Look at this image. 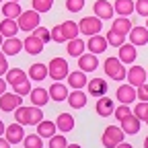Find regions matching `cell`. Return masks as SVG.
<instances>
[{"label": "cell", "mask_w": 148, "mask_h": 148, "mask_svg": "<svg viewBox=\"0 0 148 148\" xmlns=\"http://www.w3.org/2000/svg\"><path fill=\"white\" fill-rule=\"evenodd\" d=\"M103 70L109 78H113V80H123L127 76V70L123 66V62L119 58H107L105 64H103Z\"/></svg>", "instance_id": "6da1fadb"}, {"label": "cell", "mask_w": 148, "mask_h": 148, "mask_svg": "<svg viewBox=\"0 0 148 148\" xmlns=\"http://www.w3.org/2000/svg\"><path fill=\"white\" fill-rule=\"evenodd\" d=\"M123 136H125V132L121 130V125H109L105 132H103L101 142H103L105 148H115L117 144L123 142Z\"/></svg>", "instance_id": "7a4b0ae2"}, {"label": "cell", "mask_w": 148, "mask_h": 148, "mask_svg": "<svg viewBox=\"0 0 148 148\" xmlns=\"http://www.w3.org/2000/svg\"><path fill=\"white\" fill-rule=\"evenodd\" d=\"M39 14H41V12H37L35 8L23 10V14L16 18V23H18V27H21V31H35L37 27H39V23H41Z\"/></svg>", "instance_id": "3957f363"}, {"label": "cell", "mask_w": 148, "mask_h": 148, "mask_svg": "<svg viewBox=\"0 0 148 148\" xmlns=\"http://www.w3.org/2000/svg\"><path fill=\"white\" fill-rule=\"evenodd\" d=\"M47 70H49V76H51L53 80H64V78H68V74H70L68 62H66L64 58H53V60L47 64Z\"/></svg>", "instance_id": "277c9868"}, {"label": "cell", "mask_w": 148, "mask_h": 148, "mask_svg": "<svg viewBox=\"0 0 148 148\" xmlns=\"http://www.w3.org/2000/svg\"><path fill=\"white\" fill-rule=\"evenodd\" d=\"M80 33L86 35V37H92V35H99V31L103 29V23H101V18L99 16H84L80 18Z\"/></svg>", "instance_id": "5b68a950"}, {"label": "cell", "mask_w": 148, "mask_h": 148, "mask_svg": "<svg viewBox=\"0 0 148 148\" xmlns=\"http://www.w3.org/2000/svg\"><path fill=\"white\" fill-rule=\"evenodd\" d=\"M115 97H117V101L119 103H123V105H132L136 99H138V90H136V86H132V84H121L117 90H115Z\"/></svg>", "instance_id": "8992f818"}, {"label": "cell", "mask_w": 148, "mask_h": 148, "mask_svg": "<svg viewBox=\"0 0 148 148\" xmlns=\"http://www.w3.org/2000/svg\"><path fill=\"white\" fill-rule=\"evenodd\" d=\"M92 10H95V16H99L101 21H109L115 14V6L109 2V0H97L92 4Z\"/></svg>", "instance_id": "52a82bcc"}, {"label": "cell", "mask_w": 148, "mask_h": 148, "mask_svg": "<svg viewBox=\"0 0 148 148\" xmlns=\"http://www.w3.org/2000/svg\"><path fill=\"white\" fill-rule=\"evenodd\" d=\"M23 105V99L21 95H16V92H4V95H0V109L2 111H14L16 107Z\"/></svg>", "instance_id": "ba28073f"}, {"label": "cell", "mask_w": 148, "mask_h": 148, "mask_svg": "<svg viewBox=\"0 0 148 148\" xmlns=\"http://www.w3.org/2000/svg\"><path fill=\"white\" fill-rule=\"evenodd\" d=\"M127 82L130 84H132V86H140V84H144L146 80H148V74H146V70L142 68V66H132V68H130L127 70Z\"/></svg>", "instance_id": "9c48e42d"}, {"label": "cell", "mask_w": 148, "mask_h": 148, "mask_svg": "<svg viewBox=\"0 0 148 148\" xmlns=\"http://www.w3.org/2000/svg\"><path fill=\"white\" fill-rule=\"evenodd\" d=\"M99 68V58H97V53H82L80 58H78V70L82 72H95Z\"/></svg>", "instance_id": "30bf717a"}, {"label": "cell", "mask_w": 148, "mask_h": 148, "mask_svg": "<svg viewBox=\"0 0 148 148\" xmlns=\"http://www.w3.org/2000/svg\"><path fill=\"white\" fill-rule=\"evenodd\" d=\"M127 37H130V43H134L136 47L138 45H146L148 43V29L142 27V25H134Z\"/></svg>", "instance_id": "8fae6325"}, {"label": "cell", "mask_w": 148, "mask_h": 148, "mask_svg": "<svg viewBox=\"0 0 148 148\" xmlns=\"http://www.w3.org/2000/svg\"><path fill=\"white\" fill-rule=\"evenodd\" d=\"M49 90V97L56 101V103H62V101H68V95H70V90L66 84H62L60 80H53V84L47 88Z\"/></svg>", "instance_id": "7c38bea8"}, {"label": "cell", "mask_w": 148, "mask_h": 148, "mask_svg": "<svg viewBox=\"0 0 148 148\" xmlns=\"http://www.w3.org/2000/svg\"><path fill=\"white\" fill-rule=\"evenodd\" d=\"M4 138L10 142V144H18V142H23L25 140V130H23V125L21 123H10L8 127H6V132H4Z\"/></svg>", "instance_id": "4fadbf2b"}, {"label": "cell", "mask_w": 148, "mask_h": 148, "mask_svg": "<svg viewBox=\"0 0 148 148\" xmlns=\"http://www.w3.org/2000/svg\"><path fill=\"white\" fill-rule=\"evenodd\" d=\"M66 80H68V86H70L72 90L84 88V86L88 84V80H86V72H82V70H74V72H70Z\"/></svg>", "instance_id": "5bb4252c"}, {"label": "cell", "mask_w": 148, "mask_h": 148, "mask_svg": "<svg viewBox=\"0 0 148 148\" xmlns=\"http://www.w3.org/2000/svg\"><path fill=\"white\" fill-rule=\"evenodd\" d=\"M107 45H109V41H107V37H101V35H92L90 39L86 41V49L90 51V53H103L105 49H107Z\"/></svg>", "instance_id": "9a60e30c"}, {"label": "cell", "mask_w": 148, "mask_h": 148, "mask_svg": "<svg viewBox=\"0 0 148 148\" xmlns=\"http://www.w3.org/2000/svg\"><path fill=\"white\" fill-rule=\"evenodd\" d=\"M23 45H25V51H27L29 56H39V53L43 51V45H45V43L39 39V37H35V35H29V37H25Z\"/></svg>", "instance_id": "2e32d148"}, {"label": "cell", "mask_w": 148, "mask_h": 148, "mask_svg": "<svg viewBox=\"0 0 148 148\" xmlns=\"http://www.w3.org/2000/svg\"><path fill=\"white\" fill-rule=\"evenodd\" d=\"M29 78L31 80H37V82H41L43 78H47L49 76V70H47V66L45 64H41V62H35V64H31L29 66Z\"/></svg>", "instance_id": "e0dca14e"}, {"label": "cell", "mask_w": 148, "mask_h": 148, "mask_svg": "<svg viewBox=\"0 0 148 148\" xmlns=\"http://www.w3.org/2000/svg\"><path fill=\"white\" fill-rule=\"evenodd\" d=\"M29 97H31V105H35V107H45L47 101L51 99L49 97V90L47 88H41V86L39 88H33Z\"/></svg>", "instance_id": "ac0fdd59"}, {"label": "cell", "mask_w": 148, "mask_h": 148, "mask_svg": "<svg viewBox=\"0 0 148 148\" xmlns=\"http://www.w3.org/2000/svg\"><path fill=\"white\" fill-rule=\"evenodd\" d=\"M113 111H115V107H113V99H109L107 95L99 97V101H97V115H101V117H109V115H113Z\"/></svg>", "instance_id": "d6986e66"}, {"label": "cell", "mask_w": 148, "mask_h": 148, "mask_svg": "<svg viewBox=\"0 0 148 148\" xmlns=\"http://www.w3.org/2000/svg\"><path fill=\"white\" fill-rule=\"evenodd\" d=\"M86 90L90 92V97H103L107 92V82L103 78H90L86 84Z\"/></svg>", "instance_id": "ffe728a7"}, {"label": "cell", "mask_w": 148, "mask_h": 148, "mask_svg": "<svg viewBox=\"0 0 148 148\" xmlns=\"http://www.w3.org/2000/svg\"><path fill=\"white\" fill-rule=\"evenodd\" d=\"M132 27H134V23L130 21V16H117L115 21H113V25H111V29H113L115 33H119V35H130V31H132Z\"/></svg>", "instance_id": "44dd1931"}, {"label": "cell", "mask_w": 148, "mask_h": 148, "mask_svg": "<svg viewBox=\"0 0 148 148\" xmlns=\"http://www.w3.org/2000/svg\"><path fill=\"white\" fill-rule=\"evenodd\" d=\"M121 123V130H123V132H125V136H134V134H138L140 132V119L132 113V115H130V117H125L123 121H119Z\"/></svg>", "instance_id": "7402d4cb"}, {"label": "cell", "mask_w": 148, "mask_h": 148, "mask_svg": "<svg viewBox=\"0 0 148 148\" xmlns=\"http://www.w3.org/2000/svg\"><path fill=\"white\" fill-rule=\"evenodd\" d=\"M68 105L74 107V109H82L86 105V92L82 88H76V90H70L68 95Z\"/></svg>", "instance_id": "603a6c76"}, {"label": "cell", "mask_w": 148, "mask_h": 148, "mask_svg": "<svg viewBox=\"0 0 148 148\" xmlns=\"http://www.w3.org/2000/svg\"><path fill=\"white\" fill-rule=\"evenodd\" d=\"M18 31H21V27H18V23L14 21V18H4V21L0 23V33L4 35V39H8V37H16Z\"/></svg>", "instance_id": "cb8c5ba5"}, {"label": "cell", "mask_w": 148, "mask_h": 148, "mask_svg": "<svg viewBox=\"0 0 148 148\" xmlns=\"http://www.w3.org/2000/svg\"><path fill=\"white\" fill-rule=\"evenodd\" d=\"M117 58H119L123 64H132V62L136 60V45H134V43H123V45H119Z\"/></svg>", "instance_id": "d4e9b609"}, {"label": "cell", "mask_w": 148, "mask_h": 148, "mask_svg": "<svg viewBox=\"0 0 148 148\" xmlns=\"http://www.w3.org/2000/svg\"><path fill=\"white\" fill-rule=\"evenodd\" d=\"M84 49H86V41H82V39H70L68 41V45H66V51H68V56H72V58H80V56L84 53Z\"/></svg>", "instance_id": "484cf974"}, {"label": "cell", "mask_w": 148, "mask_h": 148, "mask_svg": "<svg viewBox=\"0 0 148 148\" xmlns=\"http://www.w3.org/2000/svg\"><path fill=\"white\" fill-rule=\"evenodd\" d=\"M23 47H25L23 41L16 39V37H8V39H4V43H2V51H4L6 56H16Z\"/></svg>", "instance_id": "4316f807"}, {"label": "cell", "mask_w": 148, "mask_h": 148, "mask_svg": "<svg viewBox=\"0 0 148 148\" xmlns=\"http://www.w3.org/2000/svg\"><path fill=\"white\" fill-rule=\"evenodd\" d=\"M113 6H115V12L119 16H130L136 10V2H134V0H115Z\"/></svg>", "instance_id": "83f0119b"}, {"label": "cell", "mask_w": 148, "mask_h": 148, "mask_svg": "<svg viewBox=\"0 0 148 148\" xmlns=\"http://www.w3.org/2000/svg\"><path fill=\"white\" fill-rule=\"evenodd\" d=\"M4 76H6V82H8L10 86H16V84H21V82L29 80V78H27V74H25L21 68H10V70L4 74Z\"/></svg>", "instance_id": "f1b7e54d"}, {"label": "cell", "mask_w": 148, "mask_h": 148, "mask_svg": "<svg viewBox=\"0 0 148 148\" xmlns=\"http://www.w3.org/2000/svg\"><path fill=\"white\" fill-rule=\"evenodd\" d=\"M56 125H58V130L60 132H72L74 130V117H72V113H60L58 115V119H56Z\"/></svg>", "instance_id": "f546056e"}, {"label": "cell", "mask_w": 148, "mask_h": 148, "mask_svg": "<svg viewBox=\"0 0 148 148\" xmlns=\"http://www.w3.org/2000/svg\"><path fill=\"white\" fill-rule=\"evenodd\" d=\"M2 14H4V18H14L16 21V18L23 14V8L18 6V2H10L8 0V2L2 4Z\"/></svg>", "instance_id": "4dcf8cb0"}, {"label": "cell", "mask_w": 148, "mask_h": 148, "mask_svg": "<svg viewBox=\"0 0 148 148\" xmlns=\"http://www.w3.org/2000/svg\"><path fill=\"white\" fill-rule=\"evenodd\" d=\"M56 130H58V125H56V121H39L37 123V134H39L41 138H51L56 134Z\"/></svg>", "instance_id": "1f68e13d"}, {"label": "cell", "mask_w": 148, "mask_h": 148, "mask_svg": "<svg viewBox=\"0 0 148 148\" xmlns=\"http://www.w3.org/2000/svg\"><path fill=\"white\" fill-rule=\"evenodd\" d=\"M62 31H64L66 41H70V39H76V37H78L80 27H78V23H74V21H64L62 23Z\"/></svg>", "instance_id": "d6a6232c"}, {"label": "cell", "mask_w": 148, "mask_h": 148, "mask_svg": "<svg viewBox=\"0 0 148 148\" xmlns=\"http://www.w3.org/2000/svg\"><path fill=\"white\" fill-rule=\"evenodd\" d=\"M14 121H18L21 125H31V111L29 107H16L14 109Z\"/></svg>", "instance_id": "836d02e7"}, {"label": "cell", "mask_w": 148, "mask_h": 148, "mask_svg": "<svg viewBox=\"0 0 148 148\" xmlns=\"http://www.w3.org/2000/svg\"><path fill=\"white\" fill-rule=\"evenodd\" d=\"M25 148H43V138L39 134H29L25 136Z\"/></svg>", "instance_id": "e575fe53"}, {"label": "cell", "mask_w": 148, "mask_h": 148, "mask_svg": "<svg viewBox=\"0 0 148 148\" xmlns=\"http://www.w3.org/2000/svg\"><path fill=\"white\" fill-rule=\"evenodd\" d=\"M134 115H136L140 121H146V119H148V101H138V103H136Z\"/></svg>", "instance_id": "d590c367"}, {"label": "cell", "mask_w": 148, "mask_h": 148, "mask_svg": "<svg viewBox=\"0 0 148 148\" xmlns=\"http://www.w3.org/2000/svg\"><path fill=\"white\" fill-rule=\"evenodd\" d=\"M134 113V111H132V107H127V105H119V107H115V111H113V115H115V119L117 121H123L125 117H130V115H132Z\"/></svg>", "instance_id": "8d00e7d4"}, {"label": "cell", "mask_w": 148, "mask_h": 148, "mask_svg": "<svg viewBox=\"0 0 148 148\" xmlns=\"http://www.w3.org/2000/svg\"><path fill=\"white\" fill-rule=\"evenodd\" d=\"M123 39H125V37L119 35V33H115L113 29H109V31H107V41H109V45L119 47V45H123Z\"/></svg>", "instance_id": "74e56055"}, {"label": "cell", "mask_w": 148, "mask_h": 148, "mask_svg": "<svg viewBox=\"0 0 148 148\" xmlns=\"http://www.w3.org/2000/svg\"><path fill=\"white\" fill-rule=\"evenodd\" d=\"M31 6H33L37 12H47V10L53 6V0H31Z\"/></svg>", "instance_id": "f35d334b"}, {"label": "cell", "mask_w": 148, "mask_h": 148, "mask_svg": "<svg viewBox=\"0 0 148 148\" xmlns=\"http://www.w3.org/2000/svg\"><path fill=\"white\" fill-rule=\"evenodd\" d=\"M33 35H35V37H39V39H41L43 43H45V41H51V31H47L43 25L37 27V29L33 31Z\"/></svg>", "instance_id": "ab89813d"}, {"label": "cell", "mask_w": 148, "mask_h": 148, "mask_svg": "<svg viewBox=\"0 0 148 148\" xmlns=\"http://www.w3.org/2000/svg\"><path fill=\"white\" fill-rule=\"evenodd\" d=\"M84 8V0H66V10L70 12H80Z\"/></svg>", "instance_id": "60d3db41"}, {"label": "cell", "mask_w": 148, "mask_h": 148, "mask_svg": "<svg viewBox=\"0 0 148 148\" xmlns=\"http://www.w3.org/2000/svg\"><path fill=\"white\" fill-rule=\"evenodd\" d=\"M29 111H31V125H37L39 121H43V113H41V107H29Z\"/></svg>", "instance_id": "b9f144b4"}, {"label": "cell", "mask_w": 148, "mask_h": 148, "mask_svg": "<svg viewBox=\"0 0 148 148\" xmlns=\"http://www.w3.org/2000/svg\"><path fill=\"white\" fill-rule=\"evenodd\" d=\"M51 41H56V43H64V41H66L64 31H62V25H56V27L51 29Z\"/></svg>", "instance_id": "7bdbcfd3"}, {"label": "cell", "mask_w": 148, "mask_h": 148, "mask_svg": "<svg viewBox=\"0 0 148 148\" xmlns=\"http://www.w3.org/2000/svg\"><path fill=\"white\" fill-rule=\"evenodd\" d=\"M68 146V142H66V138L64 136H51L49 138V148H66Z\"/></svg>", "instance_id": "ee69618b"}, {"label": "cell", "mask_w": 148, "mask_h": 148, "mask_svg": "<svg viewBox=\"0 0 148 148\" xmlns=\"http://www.w3.org/2000/svg\"><path fill=\"white\" fill-rule=\"evenodd\" d=\"M12 88H14L16 95H21V97H23V95H31V90H33L29 80H25V82H21V84H16V86H12Z\"/></svg>", "instance_id": "f6af8a7d"}, {"label": "cell", "mask_w": 148, "mask_h": 148, "mask_svg": "<svg viewBox=\"0 0 148 148\" xmlns=\"http://www.w3.org/2000/svg\"><path fill=\"white\" fill-rule=\"evenodd\" d=\"M136 12L140 16H148V0H136Z\"/></svg>", "instance_id": "bcb514c9"}, {"label": "cell", "mask_w": 148, "mask_h": 148, "mask_svg": "<svg viewBox=\"0 0 148 148\" xmlns=\"http://www.w3.org/2000/svg\"><path fill=\"white\" fill-rule=\"evenodd\" d=\"M8 72V62H6V53L0 49V76H4Z\"/></svg>", "instance_id": "7dc6e473"}, {"label": "cell", "mask_w": 148, "mask_h": 148, "mask_svg": "<svg viewBox=\"0 0 148 148\" xmlns=\"http://www.w3.org/2000/svg\"><path fill=\"white\" fill-rule=\"evenodd\" d=\"M136 90H138V99H140V101H148V84H146V82L140 84Z\"/></svg>", "instance_id": "c3c4849f"}, {"label": "cell", "mask_w": 148, "mask_h": 148, "mask_svg": "<svg viewBox=\"0 0 148 148\" xmlns=\"http://www.w3.org/2000/svg\"><path fill=\"white\" fill-rule=\"evenodd\" d=\"M6 78H2V76H0V95H4V92H6Z\"/></svg>", "instance_id": "681fc988"}, {"label": "cell", "mask_w": 148, "mask_h": 148, "mask_svg": "<svg viewBox=\"0 0 148 148\" xmlns=\"http://www.w3.org/2000/svg\"><path fill=\"white\" fill-rule=\"evenodd\" d=\"M0 148H10V142L6 138H2V136H0Z\"/></svg>", "instance_id": "f907efd6"}, {"label": "cell", "mask_w": 148, "mask_h": 148, "mask_svg": "<svg viewBox=\"0 0 148 148\" xmlns=\"http://www.w3.org/2000/svg\"><path fill=\"white\" fill-rule=\"evenodd\" d=\"M115 148H134L132 144H127V142H121V144H117Z\"/></svg>", "instance_id": "816d5d0a"}, {"label": "cell", "mask_w": 148, "mask_h": 148, "mask_svg": "<svg viewBox=\"0 0 148 148\" xmlns=\"http://www.w3.org/2000/svg\"><path fill=\"white\" fill-rule=\"evenodd\" d=\"M4 132H6V125H4V123H2V119H0V136H2V134H4Z\"/></svg>", "instance_id": "f5cc1de1"}, {"label": "cell", "mask_w": 148, "mask_h": 148, "mask_svg": "<svg viewBox=\"0 0 148 148\" xmlns=\"http://www.w3.org/2000/svg\"><path fill=\"white\" fill-rule=\"evenodd\" d=\"M66 148H82V146H80V144H68Z\"/></svg>", "instance_id": "db71d44e"}, {"label": "cell", "mask_w": 148, "mask_h": 148, "mask_svg": "<svg viewBox=\"0 0 148 148\" xmlns=\"http://www.w3.org/2000/svg\"><path fill=\"white\" fill-rule=\"evenodd\" d=\"M2 43H4V35L0 33V47H2Z\"/></svg>", "instance_id": "11a10c76"}, {"label": "cell", "mask_w": 148, "mask_h": 148, "mask_svg": "<svg viewBox=\"0 0 148 148\" xmlns=\"http://www.w3.org/2000/svg\"><path fill=\"white\" fill-rule=\"evenodd\" d=\"M144 148H148V136H146V140H144Z\"/></svg>", "instance_id": "9f6ffc18"}, {"label": "cell", "mask_w": 148, "mask_h": 148, "mask_svg": "<svg viewBox=\"0 0 148 148\" xmlns=\"http://www.w3.org/2000/svg\"><path fill=\"white\" fill-rule=\"evenodd\" d=\"M146 29H148V16H146Z\"/></svg>", "instance_id": "6f0895ef"}, {"label": "cell", "mask_w": 148, "mask_h": 148, "mask_svg": "<svg viewBox=\"0 0 148 148\" xmlns=\"http://www.w3.org/2000/svg\"><path fill=\"white\" fill-rule=\"evenodd\" d=\"M10 2H18V0H10Z\"/></svg>", "instance_id": "680465c9"}, {"label": "cell", "mask_w": 148, "mask_h": 148, "mask_svg": "<svg viewBox=\"0 0 148 148\" xmlns=\"http://www.w3.org/2000/svg\"><path fill=\"white\" fill-rule=\"evenodd\" d=\"M146 125H148V119H146Z\"/></svg>", "instance_id": "91938a15"}, {"label": "cell", "mask_w": 148, "mask_h": 148, "mask_svg": "<svg viewBox=\"0 0 148 148\" xmlns=\"http://www.w3.org/2000/svg\"><path fill=\"white\" fill-rule=\"evenodd\" d=\"M0 2H4V0H0Z\"/></svg>", "instance_id": "94428289"}, {"label": "cell", "mask_w": 148, "mask_h": 148, "mask_svg": "<svg viewBox=\"0 0 148 148\" xmlns=\"http://www.w3.org/2000/svg\"><path fill=\"white\" fill-rule=\"evenodd\" d=\"M146 74H148V70H146Z\"/></svg>", "instance_id": "6125c7cd"}]
</instances>
